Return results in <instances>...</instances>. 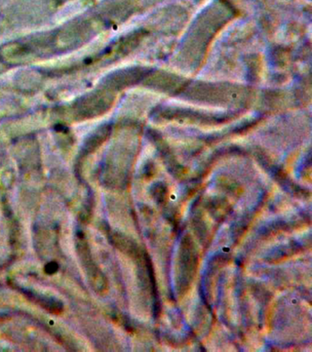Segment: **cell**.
I'll return each mask as SVG.
<instances>
[{
	"mask_svg": "<svg viewBox=\"0 0 312 352\" xmlns=\"http://www.w3.org/2000/svg\"><path fill=\"white\" fill-rule=\"evenodd\" d=\"M197 265V258L195 250H194L193 241L186 236L182 243L180 249V263H179V287L186 288L190 285L191 280L195 274Z\"/></svg>",
	"mask_w": 312,
	"mask_h": 352,
	"instance_id": "6da1fadb",
	"label": "cell"
}]
</instances>
